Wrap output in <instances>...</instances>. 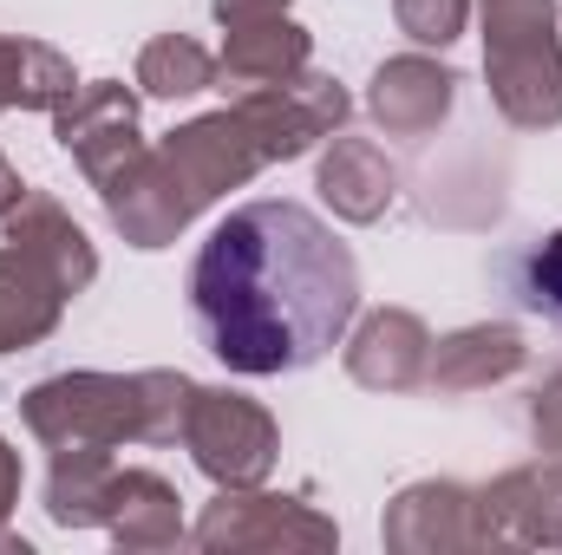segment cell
<instances>
[{
	"label": "cell",
	"mask_w": 562,
	"mask_h": 555,
	"mask_svg": "<svg viewBox=\"0 0 562 555\" xmlns=\"http://www.w3.org/2000/svg\"><path fill=\"white\" fill-rule=\"evenodd\" d=\"M269 13H288V0H216V20L236 26V20H269Z\"/></svg>",
	"instance_id": "obj_26"
},
{
	"label": "cell",
	"mask_w": 562,
	"mask_h": 555,
	"mask_svg": "<svg viewBox=\"0 0 562 555\" xmlns=\"http://www.w3.org/2000/svg\"><path fill=\"white\" fill-rule=\"evenodd\" d=\"M20 196H26V183H20V170L7 163V150H0V223L20 209Z\"/></svg>",
	"instance_id": "obj_27"
},
{
	"label": "cell",
	"mask_w": 562,
	"mask_h": 555,
	"mask_svg": "<svg viewBox=\"0 0 562 555\" xmlns=\"http://www.w3.org/2000/svg\"><path fill=\"white\" fill-rule=\"evenodd\" d=\"M72 86H79V72L59 46L0 33V112H53Z\"/></svg>",
	"instance_id": "obj_20"
},
{
	"label": "cell",
	"mask_w": 562,
	"mask_h": 555,
	"mask_svg": "<svg viewBox=\"0 0 562 555\" xmlns=\"http://www.w3.org/2000/svg\"><path fill=\"white\" fill-rule=\"evenodd\" d=\"M190 543L210 555H276V550H340V523L321 517L301 497H276L262 484L243 490H216V503H203Z\"/></svg>",
	"instance_id": "obj_7"
},
{
	"label": "cell",
	"mask_w": 562,
	"mask_h": 555,
	"mask_svg": "<svg viewBox=\"0 0 562 555\" xmlns=\"http://www.w3.org/2000/svg\"><path fill=\"white\" fill-rule=\"evenodd\" d=\"M484 543L491 550H562V457L517 464L477 490Z\"/></svg>",
	"instance_id": "obj_10"
},
{
	"label": "cell",
	"mask_w": 562,
	"mask_h": 555,
	"mask_svg": "<svg viewBox=\"0 0 562 555\" xmlns=\"http://www.w3.org/2000/svg\"><path fill=\"white\" fill-rule=\"evenodd\" d=\"M196 399V380L170 366L144 373H59L40 380L20 418L46 451H119V444H170L183 438V412Z\"/></svg>",
	"instance_id": "obj_3"
},
{
	"label": "cell",
	"mask_w": 562,
	"mask_h": 555,
	"mask_svg": "<svg viewBox=\"0 0 562 555\" xmlns=\"http://www.w3.org/2000/svg\"><path fill=\"white\" fill-rule=\"evenodd\" d=\"M13 503H20V451L0 438V550H7V555H26V543H20V536H7Z\"/></svg>",
	"instance_id": "obj_25"
},
{
	"label": "cell",
	"mask_w": 562,
	"mask_h": 555,
	"mask_svg": "<svg viewBox=\"0 0 562 555\" xmlns=\"http://www.w3.org/2000/svg\"><path fill=\"white\" fill-rule=\"evenodd\" d=\"M53 138L79 163V177L112 196L132 170L144 163V132H138V92L119 79H79L59 105H53Z\"/></svg>",
	"instance_id": "obj_6"
},
{
	"label": "cell",
	"mask_w": 562,
	"mask_h": 555,
	"mask_svg": "<svg viewBox=\"0 0 562 555\" xmlns=\"http://www.w3.org/2000/svg\"><path fill=\"white\" fill-rule=\"evenodd\" d=\"M451 99H458V72L438 66V59H425V53L386 59V66L373 72V86H367V112H373V125L393 132V138H425V132H438V125L451 118Z\"/></svg>",
	"instance_id": "obj_12"
},
{
	"label": "cell",
	"mask_w": 562,
	"mask_h": 555,
	"mask_svg": "<svg viewBox=\"0 0 562 555\" xmlns=\"http://www.w3.org/2000/svg\"><path fill=\"white\" fill-rule=\"evenodd\" d=\"M314 59V33L294 26L288 13H269V20H236L223 26V53H216V79L229 86H281L294 72H307Z\"/></svg>",
	"instance_id": "obj_15"
},
{
	"label": "cell",
	"mask_w": 562,
	"mask_h": 555,
	"mask_svg": "<svg viewBox=\"0 0 562 555\" xmlns=\"http://www.w3.org/2000/svg\"><path fill=\"white\" fill-rule=\"evenodd\" d=\"M66 287L53 281L46 262H33L26 249H0V353H26V347H40V340H53L59 333V320H66Z\"/></svg>",
	"instance_id": "obj_17"
},
{
	"label": "cell",
	"mask_w": 562,
	"mask_h": 555,
	"mask_svg": "<svg viewBox=\"0 0 562 555\" xmlns=\"http://www.w3.org/2000/svg\"><path fill=\"white\" fill-rule=\"evenodd\" d=\"M425 360H431V327L413 307H373L347 340V380L367 386V393L425 386Z\"/></svg>",
	"instance_id": "obj_11"
},
{
	"label": "cell",
	"mask_w": 562,
	"mask_h": 555,
	"mask_svg": "<svg viewBox=\"0 0 562 555\" xmlns=\"http://www.w3.org/2000/svg\"><path fill=\"white\" fill-rule=\"evenodd\" d=\"M7 242L13 249H26L33 262H46L53 281L66 287V294H86L92 281H99V249L86 242V229L53 203V196H40V190H26L20 196V209L7 216Z\"/></svg>",
	"instance_id": "obj_16"
},
{
	"label": "cell",
	"mask_w": 562,
	"mask_h": 555,
	"mask_svg": "<svg viewBox=\"0 0 562 555\" xmlns=\"http://www.w3.org/2000/svg\"><path fill=\"white\" fill-rule=\"evenodd\" d=\"M112 451H53V471H46V517L59 530H105V510H112Z\"/></svg>",
	"instance_id": "obj_19"
},
{
	"label": "cell",
	"mask_w": 562,
	"mask_h": 555,
	"mask_svg": "<svg viewBox=\"0 0 562 555\" xmlns=\"http://www.w3.org/2000/svg\"><path fill=\"white\" fill-rule=\"evenodd\" d=\"M524 301H530L543 320L562 327V229L530 249V262H524Z\"/></svg>",
	"instance_id": "obj_23"
},
{
	"label": "cell",
	"mask_w": 562,
	"mask_h": 555,
	"mask_svg": "<svg viewBox=\"0 0 562 555\" xmlns=\"http://www.w3.org/2000/svg\"><path fill=\"white\" fill-rule=\"evenodd\" d=\"M557 0H484V79L491 105L517 132L562 125V33Z\"/></svg>",
	"instance_id": "obj_4"
},
{
	"label": "cell",
	"mask_w": 562,
	"mask_h": 555,
	"mask_svg": "<svg viewBox=\"0 0 562 555\" xmlns=\"http://www.w3.org/2000/svg\"><path fill=\"white\" fill-rule=\"evenodd\" d=\"M183 451L216 490H243V484H269L281 457V431L269 406H256L249 393L196 386V399L183 412Z\"/></svg>",
	"instance_id": "obj_5"
},
{
	"label": "cell",
	"mask_w": 562,
	"mask_h": 555,
	"mask_svg": "<svg viewBox=\"0 0 562 555\" xmlns=\"http://www.w3.org/2000/svg\"><path fill=\"white\" fill-rule=\"evenodd\" d=\"M190 314L229 373H301L327 360L360 314V262L314 209L288 196L243 203L190 262Z\"/></svg>",
	"instance_id": "obj_1"
},
{
	"label": "cell",
	"mask_w": 562,
	"mask_h": 555,
	"mask_svg": "<svg viewBox=\"0 0 562 555\" xmlns=\"http://www.w3.org/2000/svg\"><path fill=\"white\" fill-rule=\"evenodd\" d=\"M138 86H144V99H170V105L196 99V92L216 86V53L196 46L190 33H157L138 53Z\"/></svg>",
	"instance_id": "obj_21"
},
{
	"label": "cell",
	"mask_w": 562,
	"mask_h": 555,
	"mask_svg": "<svg viewBox=\"0 0 562 555\" xmlns=\"http://www.w3.org/2000/svg\"><path fill=\"white\" fill-rule=\"evenodd\" d=\"M393 20L413 46H451L471 20V0H393Z\"/></svg>",
	"instance_id": "obj_22"
},
{
	"label": "cell",
	"mask_w": 562,
	"mask_h": 555,
	"mask_svg": "<svg viewBox=\"0 0 562 555\" xmlns=\"http://www.w3.org/2000/svg\"><path fill=\"white\" fill-rule=\"evenodd\" d=\"M105 530L112 543L132 555H150V550H177L190 530H183V497L170 477L157 471H119L112 477V510H105Z\"/></svg>",
	"instance_id": "obj_18"
},
{
	"label": "cell",
	"mask_w": 562,
	"mask_h": 555,
	"mask_svg": "<svg viewBox=\"0 0 562 555\" xmlns=\"http://www.w3.org/2000/svg\"><path fill=\"white\" fill-rule=\"evenodd\" d=\"M380 536H386V550L393 555L491 550V543H484V517H477V490H464V484H451V477L406 484V490L386 503Z\"/></svg>",
	"instance_id": "obj_9"
},
{
	"label": "cell",
	"mask_w": 562,
	"mask_h": 555,
	"mask_svg": "<svg viewBox=\"0 0 562 555\" xmlns=\"http://www.w3.org/2000/svg\"><path fill=\"white\" fill-rule=\"evenodd\" d=\"M243 118L256 125V138L269 150V163H294L307 157L321 138H334L353 112V99L340 92V79H321V72H294L281 86H249L243 99Z\"/></svg>",
	"instance_id": "obj_8"
},
{
	"label": "cell",
	"mask_w": 562,
	"mask_h": 555,
	"mask_svg": "<svg viewBox=\"0 0 562 555\" xmlns=\"http://www.w3.org/2000/svg\"><path fill=\"white\" fill-rule=\"evenodd\" d=\"M530 438H537V451H557L562 457V373H550L543 393L530 399Z\"/></svg>",
	"instance_id": "obj_24"
},
{
	"label": "cell",
	"mask_w": 562,
	"mask_h": 555,
	"mask_svg": "<svg viewBox=\"0 0 562 555\" xmlns=\"http://www.w3.org/2000/svg\"><path fill=\"white\" fill-rule=\"evenodd\" d=\"M314 190L321 203L340 216V223H380L393 209V190H400V170L386 163V150L367 138H340L321 150V170H314Z\"/></svg>",
	"instance_id": "obj_14"
},
{
	"label": "cell",
	"mask_w": 562,
	"mask_h": 555,
	"mask_svg": "<svg viewBox=\"0 0 562 555\" xmlns=\"http://www.w3.org/2000/svg\"><path fill=\"white\" fill-rule=\"evenodd\" d=\"M256 170H269V150L243 118V105H223V112L177 125L164 144H150L138 170L99 203L132 249H170L210 203L243 190Z\"/></svg>",
	"instance_id": "obj_2"
},
{
	"label": "cell",
	"mask_w": 562,
	"mask_h": 555,
	"mask_svg": "<svg viewBox=\"0 0 562 555\" xmlns=\"http://www.w3.org/2000/svg\"><path fill=\"white\" fill-rule=\"evenodd\" d=\"M530 360L524 333L504 327V320H484V327H458L445 340H431V360H425V386L431 393H484V386H504L517 380Z\"/></svg>",
	"instance_id": "obj_13"
}]
</instances>
